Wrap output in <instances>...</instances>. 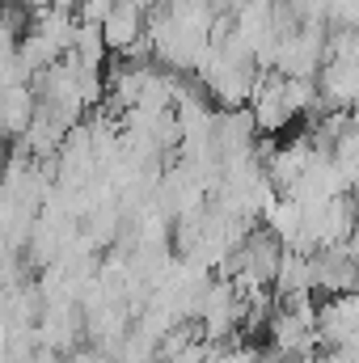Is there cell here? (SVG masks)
I'll return each mask as SVG.
<instances>
[{
    "mask_svg": "<svg viewBox=\"0 0 359 363\" xmlns=\"http://www.w3.org/2000/svg\"><path fill=\"white\" fill-rule=\"evenodd\" d=\"M317 178H321V165H313L309 174H300L296 182H317ZM326 182H343V174H338V165H334V161L326 165ZM334 190H338V186H313L309 194H313V203H321V199H334Z\"/></svg>",
    "mask_w": 359,
    "mask_h": 363,
    "instance_id": "6da1fadb",
    "label": "cell"
}]
</instances>
